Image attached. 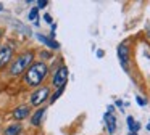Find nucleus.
Returning <instances> with one entry per match:
<instances>
[{"instance_id": "nucleus-1", "label": "nucleus", "mask_w": 150, "mask_h": 135, "mask_svg": "<svg viewBox=\"0 0 150 135\" xmlns=\"http://www.w3.org/2000/svg\"><path fill=\"white\" fill-rule=\"evenodd\" d=\"M47 76H49V66L44 61H36V63H33L28 68V71L24 72L23 80L26 82V85L39 89V85L45 80Z\"/></svg>"}, {"instance_id": "nucleus-2", "label": "nucleus", "mask_w": 150, "mask_h": 135, "mask_svg": "<svg viewBox=\"0 0 150 135\" xmlns=\"http://www.w3.org/2000/svg\"><path fill=\"white\" fill-rule=\"evenodd\" d=\"M33 60H34V53H33V51H24V53H21L20 56H18L16 60H13V63H11L10 76L16 77V76L24 74L28 71V68L34 63Z\"/></svg>"}, {"instance_id": "nucleus-3", "label": "nucleus", "mask_w": 150, "mask_h": 135, "mask_svg": "<svg viewBox=\"0 0 150 135\" xmlns=\"http://www.w3.org/2000/svg\"><path fill=\"white\" fill-rule=\"evenodd\" d=\"M47 100H50V89L49 87H39V89H36L29 96V103L33 106H40V105H44Z\"/></svg>"}, {"instance_id": "nucleus-4", "label": "nucleus", "mask_w": 150, "mask_h": 135, "mask_svg": "<svg viewBox=\"0 0 150 135\" xmlns=\"http://www.w3.org/2000/svg\"><path fill=\"white\" fill-rule=\"evenodd\" d=\"M68 76H69V71L66 66H60L58 69L53 72V79H52V85L55 89H60V87H65L66 85V80H68Z\"/></svg>"}, {"instance_id": "nucleus-5", "label": "nucleus", "mask_w": 150, "mask_h": 135, "mask_svg": "<svg viewBox=\"0 0 150 135\" xmlns=\"http://www.w3.org/2000/svg\"><path fill=\"white\" fill-rule=\"evenodd\" d=\"M118 58H120V63L123 66V69L129 71V47H127L126 42L118 45Z\"/></svg>"}, {"instance_id": "nucleus-6", "label": "nucleus", "mask_w": 150, "mask_h": 135, "mask_svg": "<svg viewBox=\"0 0 150 135\" xmlns=\"http://www.w3.org/2000/svg\"><path fill=\"white\" fill-rule=\"evenodd\" d=\"M13 58V47L11 45H0V68L7 66Z\"/></svg>"}, {"instance_id": "nucleus-7", "label": "nucleus", "mask_w": 150, "mask_h": 135, "mask_svg": "<svg viewBox=\"0 0 150 135\" xmlns=\"http://www.w3.org/2000/svg\"><path fill=\"white\" fill-rule=\"evenodd\" d=\"M29 114H31L29 105H21V106H18V108L13 109L11 117H13L15 121H24L26 117H29Z\"/></svg>"}, {"instance_id": "nucleus-8", "label": "nucleus", "mask_w": 150, "mask_h": 135, "mask_svg": "<svg viewBox=\"0 0 150 135\" xmlns=\"http://www.w3.org/2000/svg\"><path fill=\"white\" fill-rule=\"evenodd\" d=\"M36 37H37V40H40L42 44H45L50 50H58V48H60V44H58V42H55L53 39L45 37V35H42V34H37Z\"/></svg>"}, {"instance_id": "nucleus-9", "label": "nucleus", "mask_w": 150, "mask_h": 135, "mask_svg": "<svg viewBox=\"0 0 150 135\" xmlns=\"http://www.w3.org/2000/svg\"><path fill=\"white\" fill-rule=\"evenodd\" d=\"M45 111H47V109L42 108V106H40V108H37V111L31 116V124H33V125H40L44 116H45Z\"/></svg>"}, {"instance_id": "nucleus-10", "label": "nucleus", "mask_w": 150, "mask_h": 135, "mask_svg": "<svg viewBox=\"0 0 150 135\" xmlns=\"http://www.w3.org/2000/svg\"><path fill=\"white\" fill-rule=\"evenodd\" d=\"M105 122H107V129L110 134H115V130H116V117H115L113 114H110V112H105L103 116Z\"/></svg>"}, {"instance_id": "nucleus-11", "label": "nucleus", "mask_w": 150, "mask_h": 135, "mask_svg": "<svg viewBox=\"0 0 150 135\" xmlns=\"http://www.w3.org/2000/svg\"><path fill=\"white\" fill-rule=\"evenodd\" d=\"M21 130H23V125L21 124H10L7 129H5L4 135H20Z\"/></svg>"}, {"instance_id": "nucleus-12", "label": "nucleus", "mask_w": 150, "mask_h": 135, "mask_svg": "<svg viewBox=\"0 0 150 135\" xmlns=\"http://www.w3.org/2000/svg\"><path fill=\"white\" fill-rule=\"evenodd\" d=\"M127 127H129V132H136L137 134V130L140 129V124L134 121L132 116H127Z\"/></svg>"}, {"instance_id": "nucleus-13", "label": "nucleus", "mask_w": 150, "mask_h": 135, "mask_svg": "<svg viewBox=\"0 0 150 135\" xmlns=\"http://www.w3.org/2000/svg\"><path fill=\"white\" fill-rule=\"evenodd\" d=\"M63 92H65V87H60V89H57L55 92H53L52 95H50V105H52V103H55L57 100H58L60 96L63 95Z\"/></svg>"}, {"instance_id": "nucleus-14", "label": "nucleus", "mask_w": 150, "mask_h": 135, "mask_svg": "<svg viewBox=\"0 0 150 135\" xmlns=\"http://www.w3.org/2000/svg\"><path fill=\"white\" fill-rule=\"evenodd\" d=\"M37 15H39V10L34 6V8H31V11H29V15H28V18H29L31 21H36V19H37Z\"/></svg>"}, {"instance_id": "nucleus-15", "label": "nucleus", "mask_w": 150, "mask_h": 135, "mask_svg": "<svg viewBox=\"0 0 150 135\" xmlns=\"http://www.w3.org/2000/svg\"><path fill=\"white\" fill-rule=\"evenodd\" d=\"M45 6H49V2L47 0H39V2L36 3V8L39 10V8H45Z\"/></svg>"}, {"instance_id": "nucleus-16", "label": "nucleus", "mask_w": 150, "mask_h": 135, "mask_svg": "<svg viewBox=\"0 0 150 135\" xmlns=\"http://www.w3.org/2000/svg\"><path fill=\"white\" fill-rule=\"evenodd\" d=\"M136 101H137V105H139V106H145L147 105V101L142 98V96H136Z\"/></svg>"}, {"instance_id": "nucleus-17", "label": "nucleus", "mask_w": 150, "mask_h": 135, "mask_svg": "<svg viewBox=\"0 0 150 135\" xmlns=\"http://www.w3.org/2000/svg\"><path fill=\"white\" fill-rule=\"evenodd\" d=\"M44 19H45V21L49 22V24H52V22H53V21H52V16H50L49 13H45V15H44Z\"/></svg>"}, {"instance_id": "nucleus-18", "label": "nucleus", "mask_w": 150, "mask_h": 135, "mask_svg": "<svg viewBox=\"0 0 150 135\" xmlns=\"http://www.w3.org/2000/svg\"><path fill=\"white\" fill-rule=\"evenodd\" d=\"M40 56H42V58H49V56H52V53H50V51H42Z\"/></svg>"}, {"instance_id": "nucleus-19", "label": "nucleus", "mask_w": 150, "mask_h": 135, "mask_svg": "<svg viewBox=\"0 0 150 135\" xmlns=\"http://www.w3.org/2000/svg\"><path fill=\"white\" fill-rule=\"evenodd\" d=\"M97 56H98V58H102V56H103V51L98 50V51H97Z\"/></svg>"}, {"instance_id": "nucleus-20", "label": "nucleus", "mask_w": 150, "mask_h": 135, "mask_svg": "<svg viewBox=\"0 0 150 135\" xmlns=\"http://www.w3.org/2000/svg\"><path fill=\"white\" fill-rule=\"evenodd\" d=\"M127 135H137V134H136V132H129Z\"/></svg>"}, {"instance_id": "nucleus-21", "label": "nucleus", "mask_w": 150, "mask_h": 135, "mask_svg": "<svg viewBox=\"0 0 150 135\" xmlns=\"http://www.w3.org/2000/svg\"><path fill=\"white\" fill-rule=\"evenodd\" d=\"M2 10H4V5H2V3H0V11H2Z\"/></svg>"}, {"instance_id": "nucleus-22", "label": "nucleus", "mask_w": 150, "mask_h": 135, "mask_svg": "<svg viewBox=\"0 0 150 135\" xmlns=\"http://www.w3.org/2000/svg\"><path fill=\"white\" fill-rule=\"evenodd\" d=\"M147 34H149V39H150V29H149V32H147Z\"/></svg>"}, {"instance_id": "nucleus-23", "label": "nucleus", "mask_w": 150, "mask_h": 135, "mask_svg": "<svg viewBox=\"0 0 150 135\" xmlns=\"http://www.w3.org/2000/svg\"><path fill=\"white\" fill-rule=\"evenodd\" d=\"M147 129H149V130H150V124H149V125H147Z\"/></svg>"}, {"instance_id": "nucleus-24", "label": "nucleus", "mask_w": 150, "mask_h": 135, "mask_svg": "<svg viewBox=\"0 0 150 135\" xmlns=\"http://www.w3.org/2000/svg\"><path fill=\"white\" fill-rule=\"evenodd\" d=\"M2 32H4V31H2V29H0V35H2Z\"/></svg>"}]
</instances>
